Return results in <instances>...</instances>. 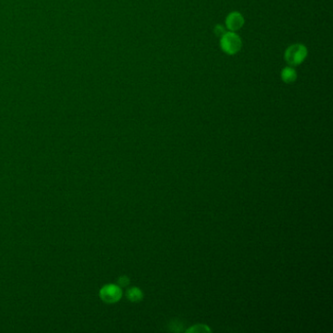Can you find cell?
Returning a JSON list of instances; mask_svg holds the SVG:
<instances>
[{
    "instance_id": "obj_2",
    "label": "cell",
    "mask_w": 333,
    "mask_h": 333,
    "mask_svg": "<svg viewBox=\"0 0 333 333\" xmlns=\"http://www.w3.org/2000/svg\"><path fill=\"white\" fill-rule=\"evenodd\" d=\"M220 45L224 52L229 55H235L241 51L243 42L239 35L235 34L234 32H230L221 36Z\"/></svg>"
},
{
    "instance_id": "obj_3",
    "label": "cell",
    "mask_w": 333,
    "mask_h": 333,
    "mask_svg": "<svg viewBox=\"0 0 333 333\" xmlns=\"http://www.w3.org/2000/svg\"><path fill=\"white\" fill-rule=\"evenodd\" d=\"M100 296L105 303H116L123 297V291L119 285L107 284L100 290Z\"/></svg>"
},
{
    "instance_id": "obj_7",
    "label": "cell",
    "mask_w": 333,
    "mask_h": 333,
    "mask_svg": "<svg viewBox=\"0 0 333 333\" xmlns=\"http://www.w3.org/2000/svg\"><path fill=\"white\" fill-rule=\"evenodd\" d=\"M211 329L205 324H195L193 327L189 328L187 332H210Z\"/></svg>"
},
{
    "instance_id": "obj_6",
    "label": "cell",
    "mask_w": 333,
    "mask_h": 333,
    "mask_svg": "<svg viewBox=\"0 0 333 333\" xmlns=\"http://www.w3.org/2000/svg\"><path fill=\"white\" fill-rule=\"evenodd\" d=\"M127 298L129 299L132 302H139L143 298V292L141 291L139 288L137 287H133L130 288L127 293H126Z\"/></svg>"
},
{
    "instance_id": "obj_1",
    "label": "cell",
    "mask_w": 333,
    "mask_h": 333,
    "mask_svg": "<svg viewBox=\"0 0 333 333\" xmlns=\"http://www.w3.org/2000/svg\"><path fill=\"white\" fill-rule=\"evenodd\" d=\"M308 50L303 44L296 43L289 46L284 53V59L289 66H298L307 58Z\"/></svg>"
},
{
    "instance_id": "obj_8",
    "label": "cell",
    "mask_w": 333,
    "mask_h": 333,
    "mask_svg": "<svg viewBox=\"0 0 333 333\" xmlns=\"http://www.w3.org/2000/svg\"><path fill=\"white\" fill-rule=\"evenodd\" d=\"M214 34L221 37L223 35L226 34V31H225V28L222 26V25H217L215 28H214Z\"/></svg>"
},
{
    "instance_id": "obj_5",
    "label": "cell",
    "mask_w": 333,
    "mask_h": 333,
    "mask_svg": "<svg viewBox=\"0 0 333 333\" xmlns=\"http://www.w3.org/2000/svg\"><path fill=\"white\" fill-rule=\"evenodd\" d=\"M281 76L282 81H284L285 83H292L296 80L297 73L294 69L287 67L281 70Z\"/></svg>"
},
{
    "instance_id": "obj_9",
    "label": "cell",
    "mask_w": 333,
    "mask_h": 333,
    "mask_svg": "<svg viewBox=\"0 0 333 333\" xmlns=\"http://www.w3.org/2000/svg\"><path fill=\"white\" fill-rule=\"evenodd\" d=\"M129 282H130V281H129V279L127 277H122L119 280V285L124 287V286H127L129 284Z\"/></svg>"
},
{
    "instance_id": "obj_4",
    "label": "cell",
    "mask_w": 333,
    "mask_h": 333,
    "mask_svg": "<svg viewBox=\"0 0 333 333\" xmlns=\"http://www.w3.org/2000/svg\"><path fill=\"white\" fill-rule=\"evenodd\" d=\"M245 24L244 16L240 12H232L226 19V27L231 32H237L243 28Z\"/></svg>"
}]
</instances>
